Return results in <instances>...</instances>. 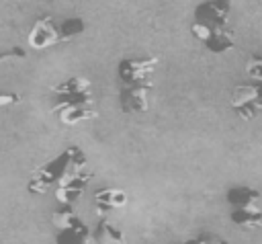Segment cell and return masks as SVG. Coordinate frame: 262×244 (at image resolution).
I'll list each match as a JSON object with an SVG mask.
<instances>
[{
  "label": "cell",
  "mask_w": 262,
  "mask_h": 244,
  "mask_svg": "<svg viewBox=\"0 0 262 244\" xmlns=\"http://www.w3.org/2000/svg\"><path fill=\"white\" fill-rule=\"evenodd\" d=\"M82 168H86V156L78 146H72L61 156H57V158L49 160L47 164L35 168L33 176L27 182V189L35 195L47 193L51 187L61 185L66 178H70L72 174H76Z\"/></svg>",
  "instance_id": "obj_1"
},
{
  "label": "cell",
  "mask_w": 262,
  "mask_h": 244,
  "mask_svg": "<svg viewBox=\"0 0 262 244\" xmlns=\"http://www.w3.org/2000/svg\"><path fill=\"white\" fill-rule=\"evenodd\" d=\"M53 113L66 109V107H92L94 105V96H92V82L86 76H72L68 80H63L61 84L53 86Z\"/></svg>",
  "instance_id": "obj_2"
},
{
  "label": "cell",
  "mask_w": 262,
  "mask_h": 244,
  "mask_svg": "<svg viewBox=\"0 0 262 244\" xmlns=\"http://www.w3.org/2000/svg\"><path fill=\"white\" fill-rule=\"evenodd\" d=\"M51 221L57 230L55 240L59 244H86V242L94 240L90 234V228L72 209V205H61V209L53 211Z\"/></svg>",
  "instance_id": "obj_3"
},
{
  "label": "cell",
  "mask_w": 262,
  "mask_h": 244,
  "mask_svg": "<svg viewBox=\"0 0 262 244\" xmlns=\"http://www.w3.org/2000/svg\"><path fill=\"white\" fill-rule=\"evenodd\" d=\"M160 57H123L117 66V78L121 84H137L147 82L156 72Z\"/></svg>",
  "instance_id": "obj_4"
},
{
  "label": "cell",
  "mask_w": 262,
  "mask_h": 244,
  "mask_svg": "<svg viewBox=\"0 0 262 244\" xmlns=\"http://www.w3.org/2000/svg\"><path fill=\"white\" fill-rule=\"evenodd\" d=\"M61 41H63V37L59 33V23H55L53 16H49V14L35 18V23L31 25V29L27 33V43L33 49H49Z\"/></svg>",
  "instance_id": "obj_5"
},
{
  "label": "cell",
  "mask_w": 262,
  "mask_h": 244,
  "mask_svg": "<svg viewBox=\"0 0 262 244\" xmlns=\"http://www.w3.org/2000/svg\"><path fill=\"white\" fill-rule=\"evenodd\" d=\"M151 82H137V84H123L119 92V105L123 113H145L149 109V94Z\"/></svg>",
  "instance_id": "obj_6"
},
{
  "label": "cell",
  "mask_w": 262,
  "mask_h": 244,
  "mask_svg": "<svg viewBox=\"0 0 262 244\" xmlns=\"http://www.w3.org/2000/svg\"><path fill=\"white\" fill-rule=\"evenodd\" d=\"M231 14V0H205L194 8V23H203L211 29L225 27Z\"/></svg>",
  "instance_id": "obj_7"
},
{
  "label": "cell",
  "mask_w": 262,
  "mask_h": 244,
  "mask_svg": "<svg viewBox=\"0 0 262 244\" xmlns=\"http://www.w3.org/2000/svg\"><path fill=\"white\" fill-rule=\"evenodd\" d=\"M94 178L92 172H88L86 168L78 170L76 174H72L70 178H66L61 185H57L55 189V201L59 205H74L86 191V187L90 185V180Z\"/></svg>",
  "instance_id": "obj_8"
},
{
  "label": "cell",
  "mask_w": 262,
  "mask_h": 244,
  "mask_svg": "<svg viewBox=\"0 0 262 244\" xmlns=\"http://www.w3.org/2000/svg\"><path fill=\"white\" fill-rule=\"evenodd\" d=\"M129 201L127 193L121 191V189H115V187H108V189H100L94 193V203H96V209L100 215L113 211V209H121L125 207Z\"/></svg>",
  "instance_id": "obj_9"
},
{
  "label": "cell",
  "mask_w": 262,
  "mask_h": 244,
  "mask_svg": "<svg viewBox=\"0 0 262 244\" xmlns=\"http://www.w3.org/2000/svg\"><path fill=\"white\" fill-rule=\"evenodd\" d=\"M203 45L211 53H225V51L235 47V33L227 25L225 27H215V29H211V33L203 41Z\"/></svg>",
  "instance_id": "obj_10"
},
{
  "label": "cell",
  "mask_w": 262,
  "mask_h": 244,
  "mask_svg": "<svg viewBox=\"0 0 262 244\" xmlns=\"http://www.w3.org/2000/svg\"><path fill=\"white\" fill-rule=\"evenodd\" d=\"M59 117V121L63 125H78V123H84V121H90V119H96L98 117V111L96 107H66L61 111L55 113Z\"/></svg>",
  "instance_id": "obj_11"
},
{
  "label": "cell",
  "mask_w": 262,
  "mask_h": 244,
  "mask_svg": "<svg viewBox=\"0 0 262 244\" xmlns=\"http://www.w3.org/2000/svg\"><path fill=\"white\" fill-rule=\"evenodd\" d=\"M231 221L242 228H260L262 226V209L258 205H246V207H233Z\"/></svg>",
  "instance_id": "obj_12"
},
{
  "label": "cell",
  "mask_w": 262,
  "mask_h": 244,
  "mask_svg": "<svg viewBox=\"0 0 262 244\" xmlns=\"http://www.w3.org/2000/svg\"><path fill=\"white\" fill-rule=\"evenodd\" d=\"M227 203L233 207H246V205H256L260 201V191L252 187H231L225 195Z\"/></svg>",
  "instance_id": "obj_13"
},
{
  "label": "cell",
  "mask_w": 262,
  "mask_h": 244,
  "mask_svg": "<svg viewBox=\"0 0 262 244\" xmlns=\"http://www.w3.org/2000/svg\"><path fill=\"white\" fill-rule=\"evenodd\" d=\"M92 238H94V242H100V244H123L125 242V232H121L115 223L102 219V221H98Z\"/></svg>",
  "instance_id": "obj_14"
},
{
  "label": "cell",
  "mask_w": 262,
  "mask_h": 244,
  "mask_svg": "<svg viewBox=\"0 0 262 244\" xmlns=\"http://www.w3.org/2000/svg\"><path fill=\"white\" fill-rule=\"evenodd\" d=\"M84 31H86V23L80 16H72V18H66V21L59 23V33H61L63 41L72 39L76 35H82Z\"/></svg>",
  "instance_id": "obj_15"
},
{
  "label": "cell",
  "mask_w": 262,
  "mask_h": 244,
  "mask_svg": "<svg viewBox=\"0 0 262 244\" xmlns=\"http://www.w3.org/2000/svg\"><path fill=\"white\" fill-rule=\"evenodd\" d=\"M246 74L254 80L262 84V55H252L246 64Z\"/></svg>",
  "instance_id": "obj_16"
},
{
  "label": "cell",
  "mask_w": 262,
  "mask_h": 244,
  "mask_svg": "<svg viewBox=\"0 0 262 244\" xmlns=\"http://www.w3.org/2000/svg\"><path fill=\"white\" fill-rule=\"evenodd\" d=\"M27 57V51L23 47H10L8 51H2L0 53V66L6 64V62H14V59H25Z\"/></svg>",
  "instance_id": "obj_17"
},
{
  "label": "cell",
  "mask_w": 262,
  "mask_h": 244,
  "mask_svg": "<svg viewBox=\"0 0 262 244\" xmlns=\"http://www.w3.org/2000/svg\"><path fill=\"white\" fill-rule=\"evenodd\" d=\"M16 103H20V94L18 92H0V109L12 107Z\"/></svg>",
  "instance_id": "obj_18"
}]
</instances>
